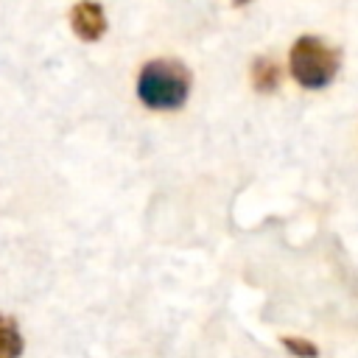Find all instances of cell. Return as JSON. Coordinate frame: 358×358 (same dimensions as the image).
Masks as SVG:
<instances>
[{"label":"cell","mask_w":358,"mask_h":358,"mask_svg":"<svg viewBox=\"0 0 358 358\" xmlns=\"http://www.w3.org/2000/svg\"><path fill=\"white\" fill-rule=\"evenodd\" d=\"M190 92V73L176 59H154L137 76V95L148 109H179Z\"/></svg>","instance_id":"cell-1"},{"label":"cell","mask_w":358,"mask_h":358,"mask_svg":"<svg viewBox=\"0 0 358 358\" xmlns=\"http://www.w3.org/2000/svg\"><path fill=\"white\" fill-rule=\"evenodd\" d=\"M285 347H288V350H294V352H308V355H313V352H316V347H310V344H299V341H291V338L285 341Z\"/></svg>","instance_id":"cell-6"},{"label":"cell","mask_w":358,"mask_h":358,"mask_svg":"<svg viewBox=\"0 0 358 358\" xmlns=\"http://www.w3.org/2000/svg\"><path fill=\"white\" fill-rule=\"evenodd\" d=\"M338 50L319 36H299L291 48V76L305 90H324L338 73Z\"/></svg>","instance_id":"cell-2"},{"label":"cell","mask_w":358,"mask_h":358,"mask_svg":"<svg viewBox=\"0 0 358 358\" xmlns=\"http://www.w3.org/2000/svg\"><path fill=\"white\" fill-rule=\"evenodd\" d=\"M70 25H73V31H76L84 42H95V39H101V34L106 31L103 11H101V6L92 3V0H81V3L73 6V11H70Z\"/></svg>","instance_id":"cell-3"},{"label":"cell","mask_w":358,"mask_h":358,"mask_svg":"<svg viewBox=\"0 0 358 358\" xmlns=\"http://www.w3.org/2000/svg\"><path fill=\"white\" fill-rule=\"evenodd\" d=\"M20 352H22V338H20L17 324L0 313V358L20 355Z\"/></svg>","instance_id":"cell-4"},{"label":"cell","mask_w":358,"mask_h":358,"mask_svg":"<svg viewBox=\"0 0 358 358\" xmlns=\"http://www.w3.org/2000/svg\"><path fill=\"white\" fill-rule=\"evenodd\" d=\"M277 81H280L277 64L268 62V59H257V62H255V87H257L260 92H271V90L277 87Z\"/></svg>","instance_id":"cell-5"}]
</instances>
